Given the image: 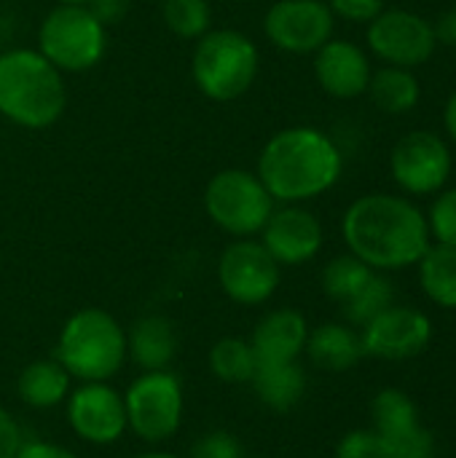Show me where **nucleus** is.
I'll return each instance as SVG.
<instances>
[{
    "label": "nucleus",
    "mask_w": 456,
    "mask_h": 458,
    "mask_svg": "<svg viewBox=\"0 0 456 458\" xmlns=\"http://www.w3.org/2000/svg\"><path fill=\"white\" fill-rule=\"evenodd\" d=\"M258 177L277 201H309L336 185L341 177V153L320 129H282L266 142L258 158Z\"/></svg>",
    "instance_id": "obj_2"
},
{
    "label": "nucleus",
    "mask_w": 456,
    "mask_h": 458,
    "mask_svg": "<svg viewBox=\"0 0 456 458\" xmlns=\"http://www.w3.org/2000/svg\"><path fill=\"white\" fill-rule=\"evenodd\" d=\"M371 416H374V432H379L382 437L403 435V432L419 427V411L411 403V397L403 394L400 389L379 392L374 397Z\"/></svg>",
    "instance_id": "obj_25"
},
{
    "label": "nucleus",
    "mask_w": 456,
    "mask_h": 458,
    "mask_svg": "<svg viewBox=\"0 0 456 458\" xmlns=\"http://www.w3.org/2000/svg\"><path fill=\"white\" fill-rule=\"evenodd\" d=\"M433 32H435V40L438 46H446V48H456V5L446 8L435 24H433Z\"/></svg>",
    "instance_id": "obj_37"
},
{
    "label": "nucleus",
    "mask_w": 456,
    "mask_h": 458,
    "mask_svg": "<svg viewBox=\"0 0 456 458\" xmlns=\"http://www.w3.org/2000/svg\"><path fill=\"white\" fill-rule=\"evenodd\" d=\"M164 21L180 38H202L210 27L207 0H164Z\"/></svg>",
    "instance_id": "obj_28"
},
{
    "label": "nucleus",
    "mask_w": 456,
    "mask_h": 458,
    "mask_svg": "<svg viewBox=\"0 0 456 458\" xmlns=\"http://www.w3.org/2000/svg\"><path fill=\"white\" fill-rule=\"evenodd\" d=\"M382 445H384L382 458H435V440L422 424L403 435L382 437Z\"/></svg>",
    "instance_id": "obj_29"
},
{
    "label": "nucleus",
    "mask_w": 456,
    "mask_h": 458,
    "mask_svg": "<svg viewBox=\"0 0 456 458\" xmlns=\"http://www.w3.org/2000/svg\"><path fill=\"white\" fill-rule=\"evenodd\" d=\"M306 354L320 370L341 373V370H349L352 365H357V360L363 357V344L352 327L331 322V325H323L314 333H309Z\"/></svg>",
    "instance_id": "obj_20"
},
{
    "label": "nucleus",
    "mask_w": 456,
    "mask_h": 458,
    "mask_svg": "<svg viewBox=\"0 0 456 458\" xmlns=\"http://www.w3.org/2000/svg\"><path fill=\"white\" fill-rule=\"evenodd\" d=\"M0 260H3V258H0Z\"/></svg>",
    "instance_id": "obj_42"
},
{
    "label": "nucleus",
    "mask_w": 456,
    "mask_h": 458,
    "mask_svg": "<svg viewBox=\"0 0 456 458\" xmlns=\"http://www.w3.org/2000/svg\"><path fill=\"white\" fill-rule=\"evenodd\" d=\"M16 392L30 408H54L70 394V373L56 360H38L19 373Z\"/></svg>",
    "instance_id": "obj_21"
},
{
    "label": "nucleus",
    "mask_w": 456,
    "mask_h": 458,
    "mask_svg": "<svg viewBox=\"0 0 456 458\" xmlns=\"http://www.w3.org/2000/svg\"><path fill=\"white\" fill-rule=\"evenodd\" d=\"M433 338L430 319L411 306H390L363 327V354L379 360H411L419 357Z\"/></svg>",
    "instance_id": "obj_13"
},
{
    "label": "nucleus",
    "mask_w": 456,
    "mask_h": 458,
    "mask_svg": "<svg viewBox=\"0 0 456 458\" xmlns=\"http://www.w3.org/2000/svg\"><path fill=\"white\" fill-rule=\"evenodd\" d=\"M38 43L59 72H81L102 59L105 27L86 5H59L43 19Z\"/></svg>",
    "instance_id": "obj_7"
},
{
    "label": "nucleus",
    "mask_w": 456,
    "mask_h": 458,
    "mask_svg": "<svg viewBox=\"0 0 456 458\" xmlns=\"http://www.w3.org/2000/svg\"><path fill=\"white\" fill-rule=\"evenodd\" d=\"M261 244L280 266H301L320 252L323 225L301 207H282L266 220Z\"/></svg>",
    "instance_id": "obj_15"
},
{
    "label": "nucleus",
    "mask_w": 456,
    "mask_h": 458,
    "mask_svg": "<svg viewBox=\"0 0 456 458\" xmlns=\"http://www.w3.org/2000/svg\"><path fill=\"white\" fill-rule=\"evenodd\" d=\"M331 11L347 21L371 24L384 11V0H331Z\"/></svg>",
    "instance_id": "obj_33"
},
{
    "label": "nucleus",
    "mask_w": 456,
    "mask_h": 458,
    "mask_svg": "<svg viewBox=\"0 0 456 458\" xmlns=\"http://www.w3.org/2000/svg\"><path fill=\"white\" fill-rule=\"evenodd\" d=\"M22 429L16 424V419L0 408V458H13L22 448Z\"/></svg>",
    "instance_id": "obj_34"
},
{
    "label": "nucleus",
    "mask_w": 456,
    "mask_h": 458,
    "mask_svg": "<svg viewBox=\"0 0 456 458\" xmlns=\"http://www.w3.org/2000/svg\"><path fill=\"white\" fill-rule=\"evenodd\" d=\"M371 274H374V268L368 263H363L360 258H355L352 252L339 255L323 271V290L331 301L344 306L371 279Z\"/></svg>",
    "instance_id": "obj_26"
},
{
    "label": "nucleus",
    "mask_w": 456,
    "mask_h": 458,
    "mask_svg": "<svg viewBox=\"0 0 456 458\" xmlns=\"http://www.w3.org/2000/svg\"><path fill=\"white\" fill-rule=\"evenodd\" d=\"M427 228H430V236L438 244L456 247V188L443 191L433 201L430 217H427Z\"/></svg>",
    "instance_id": "obj_30"
},
{
    "label": "nucleus",
    "mask_w": 456,
    "mask_h": 458,
    "mask_svg": "<svg viewBox=\"0 0 456 458\" xmlns=\"http://www.w3.org/2000/svg\"><path fill=\"white\" fill-rule=\"evenodd\" d=\"M177 352V333L167 317L151 314L132 325L126 335V354H132L134 365L148 370H167Z\"/></svg>",
    "instance_id": "obj_18"
},
{
    "label": "nucleus",
    "mask_w": 456,
    "mask_h": 458,
    "mask_svg": "<svg viewBox=\"0 0 456 458\" xmlns=\"http://www.w3.org/2000/svg\"><path fill=\"white\" fill-rule=\"evenodd\" d=\"M250 384L266 408L285 413L301 403L306 392V373L298 362H258Z\"/></svg>",
    "instance_id": "obj_19"
},
{
    "label": "nucleus",
    "mask_w": 456,
    "mask_h": 458,
    "mask_svg": "<svg viewBox=\"0 0 456 458\" xmlns=\"http://www.w3.org/2000/svg\"><path fill=\"white\" fill-rule=\"evenodd\" d=\"M306 338L309 327L304 314L296 309H277L255 325L250 346L258 362H296L306 349Z\"/></svg>",
    "instance_id": "obj_17"
},
{
    "label": "nucleus",
    "mask_w": 456,
    "mask_h": 458,
    "mask_svg": "<svg viewBox=\"0 0 456 458\" xmlns=\"http://www.w3.org/2000/svg\"><path fill=\"white\" fill-rule=\"evenodd\" d=\"M269 40L290 54H314L333 35V11L323 0H280L266 13Z\"/></svg>",
    "instance_id": "obj_12"
},
{
    "label": "nucleus",
    "mask_w": 456,
    "mask_h": 458,
    "mask_svg": "<svg viewBox=\"0 0 456 458\" xmlns=\"http://www.w3.org/2000/svg\"><path fill=\"white\" fill-rule=\"evenodd\" d=\"M62 5H86L89 0H59Z\"/></svg>",
    "instance_id": "obj_40"
},
{
    "label": "nucleus",
    "mask_w": 456,
    "mask_h": 458,
    "mask_svg": "<svg viewBox=\"0 0 456 458\" xmlns=\"http://www.w3.org/2000/svg\"><path fill=\"white\" fill-rule=\"evenodd\" d=\"M314 75L317 83L336 99H352L368 91L371 62L366 51L349 40H328L320 51H314Z\"/></svg>",
    "instance_id": "obj_16"
},
{
    "label": "nucleus",
    "mask_w": 456,
    "mask_h": 458,
    "mask_svg": "<svg viewBox=\"0 0 456 458\" xmlns=\"http://www.w3.org/2000/svg\"><path fill=\"white\" fill-rule=\"evenodd\" d=\"M384 456V445H382V435L374 429H357L349 432L339 448L336 458H382Z\"/></svg>",
    "instance_id": "obj_32"
},
{
    "label": "nucleus",
    "mask_w": 456,
    "mask_h": 458,
    "mask_svg": "<svg viewBox=\"0 0 456 458\" xmlns=\"http://www.w3.org/2000/svg\"><path fill=\"white\" fill-rule=\"evenodd\" d=\"M13 458H78L73 451L67 448H59V445H51V443H40V440H32V443H22L19 454Z\"/></svg>",
    "instance_id": "obj_36"
},
{
    "label": "nucleus",
    "mask_w": 456,
    "mask_h": 458,
    "mask_svg": "<svg viewBox=\"0 0 456 458\" xmlns=\"http://www.w3.org/2000/svg\"><path fill=\"white\" fill-rule=\"evenodd\" d=\"M218 282L231 301L258 306L280 287V263L261 242L239 239L220 255Z\"/></svg>",
    "instance_id": "obj_11"
},
{
    "label": "nucleus",
    "mask_w": 456,
    "mask_h": 458,
    "mask_svg": "<svg viewBox=\"0 0 456 458\" xmlns=\"http://www.w3.org/2000/svg\"><path fill=\"white\" fill-rule=\"evenodd\" d=\"M126 427L151 445L169 440L183 421V386L169 370H148L124 394Z\"/></svg>",
    "instance_id": "obj_8"
},
{
    "label": "nucleus",
    "mask_w": 456,
    "mask_h": 458,
    "mask_svg": "<svg viewBox=\"0 0 456 458\" xmlns=\"http://www.w3.org/2000/svg\"><path fill=\"white\" fill-rule=\"evenodd\" d=\"M341 231L349 252L374 271L414 266L430 247V228L422 209L392 193L360 196L347 209Z\"/></svg>",
    "instance_id": "obj_1"
},
{
    "label": "nucleus",
    "mask_w": 456,
    "mask_h": 458,
    "mask_svg": "<svg viewBox=\"0 0 456 458\" xmlns=\"http://www.w3.org/2000/svg\"><path fill=\"white\" fill-rule=\"evenodd\" d=\"M73 432L91 445H113L126 432L124 397L105 381H89L67 400Z\"/></svg>",
    "instance_id": "obj_14"
},
{
    "label": "nucleus",
    "mask_w": 456,
    "mask_h": 458,
    "mask_svg": "<svg viewBox=\"0 0 456 458\" xmlns=\"http://www.w3.org/2000/svg\"><path fill=\"white\" fill-rule=\"evenodd\" d=\"M204 207L210 220L226 233L253 236L261 233L271 217L274 199L258 174L245 169H226L210 180L204 191Z\"/></svg>",
    "instance_id": "obj_6"
},
{
    "label": "nucleus",
    "mask_w": 456,
    "mask_h": 458,
    "mask_svg": "<svg viewBox=\"0 0 456 458\" xmlns=\"http://www.w3.org/2000/svg\"><path fill=\"white\" fill-rule=\"evenodd\" d=\"M67 105L62 72L40 51L0 56V113L24 129L51 126Z\"/></svg>",
    "instance_id": "obj_3"
},
{
    "label": "nucleus",
    "mask_w": 456,
    "mask_h": 458,
    "mask_svg": "<svg viewBox=\"0 0 456 458\" xmlns=\"http://www.w3.org/2000/svg\"><path fill=\"white\" fill-rule=\"evenodd\" d=\"M242 445L231 432L223 429H212L207 435H202L194 445L188 458H242Z\"/></svg>",
    "instance_id": "obj_31"
},
{
    "label": "nucleus",
    "mask_w": 456,
    "mask_h": 458,
    "mask_svg": "<svg viewBox=\"0 0 456 458\" xmlns=\"http://www.w3.org/2000/svg\"><path fill=\"white\" fill-rule=\"evenodd\" d=\"M368 94L379 110L398 115V113H411L419 105L422 86L411 70L387 64L379 72H371Z\"/></svg>",
    "instance_id": "obj_22"
},
{
    "label": "nucleus",
    "mask_w": 456,
    "mask_h": 458,
    "mask_svg": "<svg viewBox=\"0 0 456 458\" xmlns=\"http://www.w3.org/2000/svg\"><path fill=\"white\" fill-rule=\"evenodd\" d=\"M419 282L433 303L456 309V247H427L419 260Z\"/></svg>",
    "instance_id": "obj_23"
},
{
    "label": "nucleus",
    "mask_w": 456,
    "mask_h": 458,
    "mask_svg": "<svg viewBox=\"0 0 456 458\" xmlns=\"http://www.w3.org/2000/svg\"><path fill=\"white\" fill-rule=\"evenodd\" d=\"M368 46L382 62L414 70L435 54L438 40L427 19L414 11L392 8L382 11L368 24Z\"/></svg>",
    "instance_id": "obj_10"
},
{
    "label": "nucleus",
    "mask_w": 456,
    "mask_h": 458,
    "mask_svg": "<svg viewBox=\"0 0 456 458\" xmlns=\"http://www.w3.org/2000/svg\"><path fill=\"white\" fill-rule=\"evenodd\" d=\"M134 458H177L175 454H167V451H148V454H140Z\"/></svg>",
    "instance_id": "obj_39"
},
{
    "label": "nucleus",
    "mask_w": 456,
    "mask_h": 458,
    "mask_svg": "<svg viewBox=\"0 0 456 458\" xmlns=\"http://www.w3.org/2000/svg\"><path fill=\"white\" fill-rule=\"evenodd\" d=\"M390 306H395V287L387 276L382 274H371V279L341 306L344 309V317L352 322V325H360L366 327L371 319H376L382 311H387Z\"/></svg>",
    "instance_id": "obj_27"
},
{
    "label": "nucleus",
    "mask_w": 456,
    "mask_h": 458,
    "mask_svg": "<svg viewBox=\"0 0 456 458\" xmlns=\"http://www.w3.org/2000/svg\"><path fill=\"white\" fill-rule=\"evenodd\" d=\"M443 123H446V131L449 137L456 142V91L452 94V99L446 102V110H443Z\"/></svg>",
    "instance_id": "obj_38"
},
{
    "label": "nucleus",
    "mask_w": 456,
    "mask_h": 458,
    "mask_svg": "<svg viewBox=\"0 0 456 458\" xmlns=\"http://www.w3.org/2000/svg\"><path fill=\"white\" fill-rule=\"evenodd\" d=\"M258 75V48L237 30H215L202 35L194 51L196 86L218 102L242 97Z\"/></svg>",
    "instance_id": "obj_5"
},
{
    "label": "nucleus",
    "mask_w": 456,
    "mask_h": 458,
    "mask_svg": "<svg viewBox=\"0 0 456 458\" xmlns=\"http://www.w3.org/2000/svg\"><path fill=\"white\" fill-rule=\"evenodd\" d=\"M242 458H253V456H242Z\"/></svg>",
    "instance_id": "obj_41"
},
{
    "label": "nucleus",
    "mask_w": 456,
    "mask_h": 458,
    "mask_svg": "<svg viewBox=\"0 0 456 458\" xmlns=\"http://www.w3.org/2000/svg\"><path fill=\"white\" fill-rule=\"evenodd\" d=\"M210 370L218 381L250 384L258 370V360H255L250 341H242V338L218 341L210 352Z\"/></svg>",
    "instance_id": "obj_24"
},
{
    "label": "nucleus",
    "mask_w": 456,
    "mask_h": 458,
    "mask_svg": "<svg viewBox=\"0 0 456 458\" xmlns=\"http://www.w3.org/2000/svg\"><path fill=\"white\" fill-rule=\"evenodd\" d=\"M54 360L83 384L113 378L126 360V333L102 309L75 311L56 341Z\"/></svg>",
    "instance_id": "obj_4"
},
{
    "label": "nucleus",
    "mask_w": 456,
    "mask_h": 458,
    "mask_svg": "<svg viewBox=\"0 0 456 458\" xmlns=\"http://www.w3.org/2000/svg\"><path fill=\"white\" fill-rule=\"evenodd\" d=\"M86 8L97 16V21L102 27H108V24H116V21H121L126 16L129 0H89Z\"/></svg>",
    "instance_id": "obj_35"
},
{
    "label": "nucleus",
    "mask_w": 456,
    "mask_h": 458,
    "mask_svg": "<svg viewBox=\"0 0 456 458\" xmlns=\"http://www.w3.org/2000/svg\"><path fill=\"white\" fill-rule=\"evenodd\" d=\"M390 172L411 196L438 193L452 174V150L435 131H411L392 148Z\"/></svg>",
    "instance_id": "obj_9"
}]
</instances>
